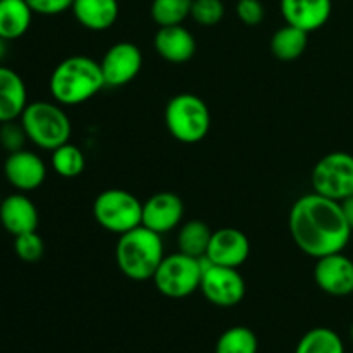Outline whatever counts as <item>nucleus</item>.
Instances as JSON below:
<instances>
[{
    "label": "nucleus",
    "mask_w": 353,
    "mask_h": 353,
    "mask_svg": "<svg viewBox=\"0 0 353 353\" xmlns=\"http://www.w3.org/2000/svg\"><path fill=\"white\" fill-rule=\"evenodd\" d=\"M288 226L296 247L314 259L343 252L352 238L340 202L316 192L293 203Z\"/></svg>",
    "instance_id": "nucleus-1"
},
{
    "label": "nucleus",
    "mask_w": 353,
    "mask_h": 353,
    "mask_svg": "<svg viewBox=\"0 0 353 353\" xmlns=\"http://www.w3.org/2000/svg\"><path fill=\"white\" fill-rule=\"evenodd\" d=\"M105 88L100 62L86 55H71L55 65L48 79L54 102L61 105H79L88 102Z\"/></svg>",
    "instance_id": "nucleus-2"
},
{
    "label": "nucleus",
    "mask_w": 353,
    "mask_h": 353,
    "mask_svg": "<svg viewBox=\"0 0 353 353\" xmlns=\"http://www.w3.org/2000/svg\"><path fill=\"white\" fill-rule=\"evenodd\" d=\"M162 234L148 230L143 224L119 234L116 243V264L126 278L148 281L164 259Z\"/></svg>",
    "instance_id": "nucleus-3"
},
{
    "label": "nucleus",
    "mask_w": 353,
    "mask_h": 353,
    "mask_svg": "<svg viewBox=\"0 0 353 353\" xmlns=\"http://www.w3.org/2000/svg\"><path fill=\"white\" fill-rule=\"evenodd\" d=\"M28 141L41 150H55L71 138V119L61 103L37 100L30 102L19 117Z\"/></svg>",
    "instance_id": "nucleus-4"
},
{
    "label": "nucleus",
    "mask_w": 353,
    "mask_h": 353,
    "mask_svg": "<svg viewBox=\"0 0 353 353\" xmlns=\"http://www.w3.org/2000/svg\"><path fill=\"white\" fill-rule=\"evenodd\" d=\"M164 123L169 134L181 143L202 141L210 130V110L195 93H178L168 102Z\"/></svg>",
    "instance_id": "nucleus-5"
},
{
    "label": "nucleus",
    "mask_w": 353,
    "mask_h": 353,
    "mask_svg": "<svg viewBox=\"0 0 353 353\" xmlns=\"http://www.w3.org/2000/svg\"><path fill=\"white\" fill-rule=\"evenodd\" d=\"M141 210L143 203L128 190H103L93 200V217L99 226L117 236L141 226Z\"/></svg>",
    "instance_id": "nucleus-6"
},
{
    "label": "nucleus",
    "mask_w": 353,
    "mask_h": 353,
    "mask_svg": "<svg viewBox=\"0 0 353 353\" xmlns=\"http://www.w3.org/2000/svg\"><path fill=\"white\" fill-rule=\"evenodd\" d=\"M202 272L203 259H195L176 252L162 259L152 281L161 295L179 300L200 290Z\"/></svg>",
    "instance_id": "nucleus-7"
},
{
    "label": "nucleus",
    "mask_w": 353,
    "mask_h": 353,
    "mask_svg": "<svg viewBox=\"0 0 353 353\" xmlns=\"http://www.w3.org/2000/svg\"><path fill=\"white\" fill-rule=\"evenodd\" d=\"M312 188L331 200L353 195V155L347 152H331L317 161L312 171Z\"/></svg>",
    "instance_id": "nucleus-8"
},
{
    "label": "nucleus",
    "mask_w": 353,
    "mask_h": 353,
    "mask_svg": "<svg viewBox=\"0 0 353 353\" xmlns=\"http://www.w3.org/2000/svg\"><path fill=\"white\" fill-rule=\"evenodd\" d=\"M200 292L212 305L228 309V307L238 305L243 300L247 285L238 269L210 264L207 259H203Z\"/></svg>",
    "instance_id": "nucleus-9"
},
{
    "label": "nucleus",
    "mask_w": 353,
    "mask_h": 353,
    "mask_svg": "<svg viewBox=\"0 0 353 353\" xmlns=\"http://www.w3.org/2000/svg\"><path fill=\"white\" fill-rule=\"evenodd\" d=\"M141 65H143V54L140 47L131 41L114 43L112 47L107 48L100 61L103 81L110 88H119L133 81L140 74Z\"/></svg>",
    "instance_id": "nucleus-10"
},
{
    "label": "nucleus",
    "mask_w": 353,
    "mask_h": 353,
    "mask_svg": "<svg viewBox=\"0 0 353 353\" xmlns=\"http://www.w3.org/2000/svg\"><path fill=\"white\" fill-rule=\"evenodd\" d=\"M3 176L17 192L30 193L40 188L47 179V165L34 152L23 150L7 155L3 162Z\"/></svg>",
    "instance_id": "nucleus-11"
},
{
    "label": "nucleus",
    "mask_w": 353,
    "mask_h": 353,
    "mask_svg": "<svg viewBox=\"0 0 353 353\" xmlns=\"http://www.w3.org/2000/svg\"><path fill=\"white\" fill-rule=\"evenodd\" d=\"M316 285L331 296H348L353 293V261L338 252L317 259L314 268Z\"/></svg>",
    "instance_id": "nucleus-12"
},
{
    "label": "nucleus",
    "mask_w": 353,
    "mask_h": 353,
    "mask_svg": "<svg viewBox=\"0 0 353 353\" xmlns=\"http://www.w3.org/2000/svg\"><path fill=\"white\" fill-rule=\"evenodd\" d=\"M250 240L236 228H221L212 231L205 257L210 264L238 269L248 261Z\"/></svg>",
    "instance_id": "nucleus-13"
},
{
    "label": "nucleus",
    "mask_w": 353,
    "mask_h": 353,
    "mask_svg": "<svg viewBox=\"0 0 353 353\" xmlns=\"http://www.w3.org/2000/svg\"><path fill=\"white\" fill-rule=\"evenodd\" d=\"M185 216V203L176 193L159 192L143 202L141 224L159 234L176 230Z\"/></svg>",
    "instance_id": "nucleus-14"
},
{
    "label": "nucleus",
    "mask_w": 353,
    "mask_h": 353,
    "mask_svg": "<svg viewBox=\"0 0 353 353\" xmlns=\"http://www.w3.org/2000/svg\"><path fill=\"white\" fill-rule=\"evenodd\" d=\"M279 10L286 24L310 33L330 21L333 0H279Z\"/></svg>",
    "instance_id": "nucleus-15"
},
{
    "label": "nucleus",
    "mask_w": 353,
    "mask_h": 353,
    "mask_svg": "<svg viewBox=\"0 0 353 353\" xmlns=\"http://www.w3.org/2000/svg\"><path fill=\"white\" fill-rule=\"evenodd\" d=\"M38 209L33 200L23 192L2 199L0 203V224L12 236L31 233L38 228Z\"/></svg>",
    "instance_id": "nucleus-16"
},
{
    "label": "nucleus",
    "mask_w": 353,
    "mask_h": 353,
    "mask_svg": "<svg viewBox=\"0 0 353 353\" xmlns=\"http://www.w3.org/2000/svg\"><path fill=\"white\" fill-rule=\"evenodd\" d=\"M154 47L159 57L171 64L188 62L196 52V41L192 31L186 30L183 24L176 26H162L155 33Z\"/></svg>",
    "instance_id": "nucleus-17"
},
{
    "label": "nucleus",
    "mask_w": 353,
    "mask_h": 353,
    "mask_svg": "<svg viewBox=\"0 0 353 353\" xmlns=\"http://www.w3.org/2000/svg\"><path fill=\"white\" fill-rule=\"evenodd\" d=\"M28 103L24 79L14 69L0 64V124L19 119Z\"/></svg>",
    "instance_id": "nucleus-18"
},
{
    "label": "nucleus",
    "mask_w": 353,
    "mask_h": 353,
    "mask_svg": "<svg viewBox=\"0 0 353 353\" xmlns=\"http://www.w3.org/2000/svg\"><path fill=\"white\" fill-rule=\"evenodd\" d=\"M72 16L90 31H105L114 26L119 17L117 0H74Z\"/></svg>",
    "instance_id": "nucleus-19"
},
{
    "label": "nucleus",
    "mask_w": 353,
    "mask_h": 353,
    "mask_svg": "<svg viewBox=\"0 0 353 353\" xmlns=\"http://www.w3.org/2000/svg\"><path fill=\"white\" fill-rule=\"evenodd\" d=\"M33 14L26 0H0V38L12 41L26 34Z\"/></svg>",
    "instance_id": "nucleus-20"
},
{
    "label": "nucleus",
    "mask_w": 353,
    "mask_h": 353,
    "mask_svg": "<svg viewBox=\"0 0 353 353\" xmlns=\"http://www.w3.org/2000/svg\"><path fill=\"white\" fill-rule=\"evenodd\" d=\"M307 43H309V33L307 31L292 26V24H285L272 34L271 52L279 61L290 62L302 57Z\"/></svg>",
    "instance_id": "nucleus-21"
},
{
    "label": "nucleus",
    "mask_w": 353,
    "mask_h": 353,
    "mask_svg": "<svg viewBox=\"0 0 353 353\" xmlns=\"http://www.w3.org/2000/svg\"><path fill=\"white\" fill-rule=\"evenodd\" d=\"M212 231L203 221L192 219L178 231V252L195 259H203L209 248Z\"/></svg>",
    "instance_id": "nucleus-22"
},
{
    "label": "nucleus",
    "mask_w": 353,
    "mask_h": 353,
    "mask_svg": "<svg viewBox=\"0 0 353 353\" xmlns=\"http://www.w3.org/2000/svg\"><path fill=\"white\" fill-rule=\"evenodd\" d=\"M295 353H345V345L336 331L314 327L300 338Z\"/></svg>",
    "instance_id": "nucleus-23"
},
{
    "label": "nucleus",
    "mask_w": 353,
    "mask_h": 353,
    "mask_svg": "<svg viewBox=\"0 0 353 353\" xmlns=\"http://www.w3.org/2000/svg\"><path fill=\"white\" fill-rule=\"evenodd\" d=\"M52 168L57 172L61 178L72 179L78 178L83 171H85V154L81 152V148H78L72 143H64L59 148L52 150Z\"/></svg>",
    "instance_id": "nucleus-24"
},
{
    "label": "nucleus",
    "mask_w": 353,
    "mask_h": 353,
    "mask_svg": "<svg viewBox=\"0 0 353 353\" xmlns=\"http://www.w3.org/2000/svg\"><path fill=\"white\" fill-rule=\"evenodd\" d=\"M193 0H152L150 16L159 28L183 24L192 14Z\"/></svg>",
    "instance_id": "nucleus-25"
},
{
    "label": "nucleus",
    "mask_w": 353,
    "mask_h": 353,
    "mask_svg": "<svg viewBox=\"0 0 353 353\" xmlns=\"http://www.w3.org/2000/svg\"><path fill=\"white\" fill-rule=\"evenodd\" d=\"M259 340L247 326H233L224 331L216 343V353H257Z\"/></svg>",
    "instance_id": "nucleus-26"
},
{
    "label": "nucleus",
    "mask_w": 353,
    "mask_h": 353,
    "mask_svg": "<svg viewBox=\"0 0 353 353\" xmlns=\"http://www.w3.org/2000/svg\"><path fill=\"white\" fill-rule=\"evenodd\" d=\"M226 14L223 0H193L192 19L200 26H216Z\"/></svg>",
    "instance_id": "nucleus-27"
},
{
    "label": "nucleus",
    "mask_w": 353,
    "mask_h": 353,
    "mask_svg": "<svg viewBox=\"0 0 353 353\" xmlns=\"http://www.w3.org/2000/svg\"><path fill=\"white\" fill-rule=\"evenodd\" d=\"M14 252L23 262L33 264L38 262L45 254V243L37 231L14 236Z\"/></svg>",
    "instance_id": "nucleus-28"
},
{
    "label": "nucleus",
    "mask_w": 353,
    "mask_h": 353,
    "mask_svg": "<svg viewBox=\"0 0 353 353\" xmlns=\"http://www.w3.org/2000/svg\"><path fill=\"white\" fill-rule=\"evenodd\" d=\"M26 141V131H24L21 121L19 123L17 121H9V123L0 124V148L6 150L7 154L23 150Z\"/></svg>",
    "instance_id": "nucleus-29"
},
{
    "label": "nucleus",
    "mask_w": 353,
    "mask_h": 353,
    "mask_svg": "<svg viewBox=\"0 0 353 353\" xmlns=\"http://www.w3.org/2000/svg\"><path fill=\"white\" fill-rule=\"evenodd\" d=\"M236 16L247 26H259L265 17L264 3L261 0H238Z\"/></svg>",
    "instance_id": "nucleus-30"
},
{
    "label": "nucleus",
    "mask_w": 353,
    "mask_h": 353,
    "mask_svg": "<svg viewBox=\"0 0 353 353\" xmlns=\"http://www.w3.org/2000/svg\"><path fill=\"white\" fill-rule=\"evenodd\" d=\"M34 14L40 16H59L72 7L74 0H26Z\"/></svg>",
    "instance_id": "nucleus-31"
},
{
    "label": "nucleus",
    "mask_w": 353,
    "mask_h": 353,
    "mask_svg": "<svg viewBox=\"0 0 353 353\" xmlns=\"http://www.w3.org/2000/svg\"><path fill=\"white\" fill-rule=\"evenodd\" d=\"M340 205H341V210H343V216L345 219H347L348 226H350L353 231V195L348 196V199L341 200Z\"/></svg>",
    "instance_id": "nucleus-32"
},
{
    "label": "nucleus",
    "mask_w": 353,
    "mask_h": 353,
    "mask_svg": "<svg viewBox=\"0 0 353 353\" xmlns=\"http://www.w3.org/2000/svg\"><path fill=\"white\" fill-rule=\"evenodd\" d=\"M6 54H7V41L3 40V38H0V64H2Z\"/></svg>",
    "instance_id": "nucleus-33"
},
{
    "label": "nucleus",
    "mask_w": 353,
    "mask_h": 353,
    "mask_svg": "<svg viewBox=\"0 0 353 353\" xmlns=\"http://www.w3.org/2000/svg\"><path fill=\"white\" fill-rule=\"evenodd\" d=\"M350 336H352V341H353V326H352V330H350Z\"/></svg>",
    "instance_id": "nucleus-34"
},
{
    "label": "nucleus",
    "mask_w": 353,
    "mask_h": 353,
    "mask_svg": "<svg viewBox=\"0 0 353 353\" xmlns=\"http://www.w3.org/2000/svg\"><path fill=\"white\" fill-rule=\"evenodd\" d=\"M0 203H2V193H0Z\"/></svg>",
    "instance_id": "nucleus-35"
}]
</instances>
